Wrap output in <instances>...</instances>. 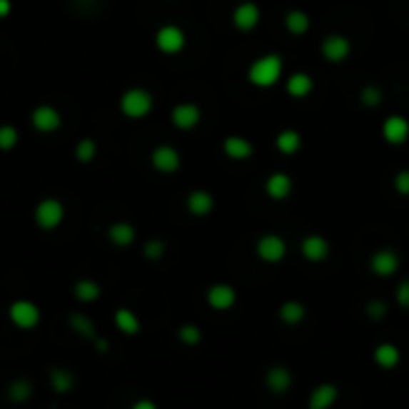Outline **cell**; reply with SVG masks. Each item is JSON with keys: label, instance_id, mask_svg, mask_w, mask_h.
Listing matches in <instances>:
<instances>
[{"label": "cell", "instance_id": "6da1fadb", "mask_svg": "<svg viewBox=\"0 0 409 409\" xmlns=\"http://www.w3.org/2000/svg\"><path fill=\"white\" fill-rule=\"evenodd\" d=\"M283 58L281 56H261L256 58L254 63L249 65V72H247V79L251 81L254 86L258 89H268L273 84H278V79L283 77Z\"/></svg>", "mask_w": 409, "mask_h": 409}, {"label": "cell", "instance_id": "7a4b0ae2", "mask_svg": "<svg viewBox=\"0 0 409 409\" xmlns=\"http://www.w3.org/2000/svg\"><path fill=\"white\" fill-rule=\"evenodd\" d=\"M153 108V96L141 86H134V89H127L120 99V111L125 118L129 120H141L151 113Z\"/></svg>", "mask_w": 409, "mask_h": 409}, {"label": "cell", "instance_id": "3957f363", "mask_svg": "<svg viewBox=\"0 0 409 409\" xmlns=\"http://www.w3.org/2000/svg\"><path fill=\"white\" fill-rule=\"evenodd\" d=\"M8 318L19 330H31L41 323V309L34 302H29V299H17V302L10 304Z\"/></svg>", "mask_w": 409, "mask_h": 409}, {"label": "cell", "instance_id": "277c9868", "mask_svg": "<svg viewBox=\"0 0 409 409\" xmlns=\"http://www.w3.org/2000/svg\"><path fill=\"white\" fill-rule=\"evenodd\" d=\"M34 221L41 230H56L65 221V206L58 199H44L34 208Z\"/></svg>", "mask_w": 409, "mask_h": 409}, {"label": "cell", "instance_id": "5b68a950", "mask_svg": "<svg viewBox=\"0 0 409 409\" xmlns=\"http://www.w3.org/2000/svg\"><path fill=\"white\" fill-rule=\"evenodd\" d=\"M256 256L261 258L263 263H281L285 256H288V242L283 240L281 235H261L256 240Z\"/></svg>", "mask_w": 409, "mask_h": 409}, {"label": "cell", "instance_id": "8992f818", "mask_svg": "<svg viewBox=\"0 0 409 409\" xmlns=\"http://www.w3.org/2000/svg\"><path fill=\"white\" fill-rule=\"evenodd\" d=\"M185 44H187L185 31L175 24H166L156 31V46H158V51L166 53V56H175V53H180L182 49H185Z\"/></svg>", "mask_w": 409, "mask_h": 409}, {"label": "cell", "instance_id": "52a82bcc", "mask_svg": "<svg viewBox=\"0 0 409 409\" xmlns=\"http://www.w3.org/2000/svg\"><path fill=\"white\" fill-rule=\"evenodd\" d=\"M369 268L378 278H393L400 271V254L395 249H376L369 258Z\"/></svg>", "mask_w": 409, "mask_h": 409}, {"label": "cell", "instance_id": "ba28073f", "mask_svg": "<svg viewBox=\"0 0 409 409\" xmlns=\"http://www.w3.org/2000/svg\"><path fill=\"white\" fill-rule=\"evenodd\" d=\"M206 302L213 311H230L237 304V290L230 283H216L206 292Z\"/></svg>", "mask_w": 409, "mask_h": 409}, {"label": "cell", "instance_id": "9c48e42d", "mask_svg": "<svg viewBox=\"0 0 409 409\" xmlns=\"http://www.w3.org/2000/svg\"><path fill=\"white\" fill-rule=\"evenodd\" d=\"M151 166L158 170V173H163V175H173V173H177V170H180L182 158H180V153H177L175 146L163 144V146H156V148H153V153H151Z\"/></svg>", "mask_w": 409, "mask_h": 409}, {"label": "cell", "instance_id": "30bf717a", "mask_svg": "<svg viewBox=\"0 0 409 409\" xmlns=\"http://www.w3.org/2000/svg\"><path fill=\"white\" fill-rule=\"evenodd\" d=\"M31 125L44 134H51L63 125V115L53 106H36L31 111Z\"/></svg>", "mask_w": 409, "mask_h": 409}, {"label": "cell", "instance_id": "8fae6325", "mask_svg": "<svg viewBox=\"0 0 409 409\" xmlns=\"http://www.w3.org/2000/svg\"><path fill=\"white\" fill-rule=\"evenodd\" d=\"M258 22H261V8H258L256 3H251V0H244V3H240V5H237V8L233 10V24H235V29L251 31V29H256Z\"/></svg>", "mask_w": 409, "mask_h": 409}, {"label": "cell", "instance_id": "7c38bea8", "mask_svg": "<svg viewBox=\"0 0 409 409\" xmlns=\"http://www.w3.org/2000/svg\"><path fill=\"white\" fill-rule=\"evenodd\" d=\"M350 51H352V44H350V39L343 36V34H330V36H325L321 44V53L328 63H345L347 56H350Z\"/></svg>", "mask_w": 409, "mask_h": 409}, {"label": "cell", "instance_id": "4fadbf2b", "mask_svg": "<svg viewBox=\"0 0 409 409\" xmlns=\"http://www.w3.org/2000/svg\"><path fill=\"white\" fill-rule=\"evenodd\" d=\"M299 249H302V256L309 263H321L330 254V242L323 235H306Z\"/></svg>", "mask_w": 409, "mask_h": 409}, {"label": "cell", "instance_id": "5bb4252c", "mask_svg": "<svg viewBox=\"0 0 409 409\" xmlns=\"http://www.w3.org/2000/svg\"><path fill=\"white\" fill-rule=\"evenodd\" d=\"M380 134H383V139L393 146L405 144V141L409 139L407 118H402V115H390V118H385L383 127H380Z\"/></svg>", "mask_w": 409, "mask_h": 409}, {"label": "cell", "instance_id": "9a60e30c", "mask_svg": "<svg viewBox=\"0 0 409 409\" xmlns=\"http://www.w3.org/2000/svg\"><path fill=\"white\" fill-rule=\"evenodd\" d=\"M340 390L335 383H318L311 388L309 400H306V409H330L338 402Z\"/></svg>", "mask_w": 409, "mask_h": 409}, {"label": "cell", "instance_id": "2e32d148", "mask_svg": "<svg viewBox=\"0 0 409 409\" xmlns=\"http://www.w3.org/2000/svg\"><path fill=\"white\" fill-rule=\"evenodd\" d=\"M371 357H373V361H376L378 369L393 371V369H398V364H400V359H402V352H400V347L395 345V343H380V345L373 347Z\"/></svg>", "mask_w": 409, "mask_h": 409}, {"label": "cell", "instance_id": "e0dca14e", "mask_svg": "<svg viewBox=\"0 0 409 409\" xmlns=\"http://www.w3.org/2000/svg\"><path fill=\"white\" fill-rule=\"evenodd\" d=\"M295 383V378H292V371L288 366H271L268 371H266V388L273 393V395H285Z\"/></svg>", "mask_w": 409, "mask_h": 409}, {"label": "cell", "instance_id": "ac0fdd59", "mask_svg": "<svg viewBox=\"0 0 409 409\" xmlns=\"http://www.w3.org/2000/svg\"><path fill=\"white\" fill-rule=\"evenodd\" d=\"M170 120H173V125L177 129H194L201 122V111H199V106H194V103H180L173 108Z\"/></svg>", "mask_w": 409, "mask_h": 409}, {"label": "cell", "instance_id": "d6986e66", "mask_svg": "<svg viewBox=\"0 0 409 409\" xmlns=\"http://www.w3.org/2000/svg\"><path fill=\"white\" fill-rule=\"evenodd\" d=\"M266 194L273 201H283L292 194V177L288 173H273L266 180Z\"/></svg>", "mask_w": 409, "mask_h": 409}, {"label": "cell", "instance_id": "ffe728a7", "mask_svg": "<svg viewBox=\"0 0 409 409\" xmlns=\"http://www.w3.org/2000/svg\"><path fill=\"white\" fill-rule=\"evenodd\" d=\"M223 153L228 156L230 161H249L254 156V146H251L249 139L244 136H228L223 141Z\"/></svg>", "mask_w": 409, "mask_h": 409}, {"label": "cell", "instance_id": "44dd1931", "mask_svg": "<svg viewBox=\"0 0 409 409\" xmlns=\"http://www.w3.org/2000/svg\"><path fill=\"white\" fill-rule=\"evenodd\" d=\"M213 208H216V199L206 189H194V192L187 196V211L196 218L208 216Z\"/></svg>", "mask_w": 409, "mask_h": 409}, {"label": "cell", "instance_id": "7402d4cb", "mask_svg": "<svg viewBox=\"0 0 409 409\" xmlns=\"http://www.w3.org/2000/svg\"><path fill=\"white\" fill-rule=\"evenodd\" d=\"M115 328H118L122 335H129V338H134V335H139L141 333V321H139V316L132 311V309H127V306H120L118 311H115Z\"/></svg>", "mask_w": 409, "mask_h": 409}, {"label": "cell", "instance_id": "603a6c76", "mask_svg": "<svg viewBox=\"0 0 409 409\" xmlns=\"http://www.w3.org/2000/svg\"><path fill=\"white\" fill-rule=\"evenodd\" d=\"M108 240H111L115 247H132L134 240H136V230L132 223H125V221H118L108 228Z\"/></svg>", "mask_w": 409, "mask_h": 409}, {"label": "cell", "instance_id": "cb8c5ba5", "mask_svg": "<svg viewBox=\"0 0 409 409\" xmlns=\"http://www.w3.org/2000/svg\"><path fill=\"white\" fill-rule=\"evenodd\" d=\"M70 328L77 333L79 338L89 340V343H96L99 328H96V323H94L91 318L86 316V313H79V311L70 313Z\"/></svg>", "mask_w": 409, "mask_h": 409}, {"label": "cell", "instance_id": "d4e9b609", "mask_svg": "<svg viewBox=\"0 0 409 409\" xmlns=\"http://www.w3.org/2000/svg\"><path fill=\"white\" fill-rule=\"evenodd\" d=\"M278 318L285 323V325H299L306 318V306L297 299H288V302L281 304L278 309Z\"/></svg>", "mask_w": 409, "mask_h": 409}, {"label": "cell", "instance_id": "484cf974", "mask_svg": "<svg viewBox=\"0 0 409 409\" xmlns=\"http://www.w3.org/2000/svg\"><path fill=\"white\" fill-rule=\"evenodd\" d=\"M49 380H51L53 390L60 393V395H67L74 385H77V378H74V373L70 369H65V366H56V369H51Z\"/></svg>", "mask_w": 409, "mask_h": 409}, {"label": "cell", "instance_id": "4316f807", "mask_svg": "<svg viewBox=\"0 0 409 409\" xmlns=\"http://www.w3.org/2000/svg\"><path fill=\"white\" fill-rule=\"evenodd\" d=\"M72 292L81 304H91L101 297V285L96 281H91V278H79V281L74 283Z\"/></svg>", "mask_w": 409, "mask_h": 409}, {"label": "cell", "instance_id": "83f0119b", "mask_svg": "<svg viewBox=\"0 0 409 409\" xmlns=\"http://www.w3.org/2000/svg\"><path fill=\"white\" fill-rule=\"evenodd\" d=\"M313 91V79L306 72H295L288 77V94L295 99H306Z\"/></svg>", "mask_w": 409, "mask_h": 409}, {"label": "cell", "instance_id": "f1b7e54d", "mask_svg": "<svg viewBox=\"0 0 409 409\" xmlns=\"http://www.w3.org/2000/svg\"><path fill=\"white\" fill-rule=\"evenodd\" d=\"M276 146L278 151L285 156H295L299 148H302V134H299L297 129H283V132L276 136Z\"/></svg>", "mask_w": 409, "mask_h": 409}, {"label": "cell", "instance_id": "f546056e", "mask_svg": "<svg viewBox=\"0 0 409 409\" xmlns=\"http://www.w3.org/2000/svg\"><path fill=\"white\" fill-rule=\"evenodd\" d=\"M285 26H288V31L295 34V36H304L311 26V19L304 10H290L288 15H285Z\"/></svg>", "mask_w": 409, "mask_h": 409}, {"label": "cell", "instance_id": "4dcf8cb0", "mask_svg": "<svg viewBox=\"0 0 409 409\" xmlns=\"http://www.w3.org/2000/svg\"><path fill=\"white\" fill-rule=\"evenodd\" d=\"M31 395H34V388L26 378H15L8 385V398H10V402H15V405H24V402H29Z\"/></svg>", "mask_w": 409, "mask_h": 409}, {"label": "cell", "instance_id": "1f68e13d", "mask_svg": "<svg viewBox=\"0 0 409 409\" xmlns=\"http://www.w3.org/2000/svg\"><path fill=\"white\" fill-rule=\"evenodd\" d=\"M177 340L187 347H196L203 340V333L196 323H182L180 328H177Z\"/></svg>", "mask_w": 409, "mask_h": 409}, {"label": "cell", "instance_id": "d6a6232c", "mask_svg": "<svg viewBox=\"0 0 409 409\" xmlns=\"http://www.w3.org/2000/svg\"><path fill=\"white\" fill-rule=\"evenodd\" d=\"M96 141L94 139H81L77 146H74V158H77L79 163H91L94 158H96Z\"/></svg>", "mask_w": 409, "mask_h": 409}, {"label": "cell", "instance_id": "836d02e7", "mask_svg": "<svg viewBox=\"0 0 409 409\" xmlns=\"http://www.w3.org/2000/svg\"><path fill=\"white\" fill-rule=\"evenodd\" d=\"M19 141L17 127L12 125H0V151H12Z\"/></svg>", "mask_w": 409, "mask_h": 409}, {"label": "cell", "instance_id": "e575fe53", "mask_svg": "<svg viewBox=\"0 0 409 409\" xmlns=\"http://www.w3.org/2000/svg\"><path fill=\"white\" fill-rule=\"evenodd\" d=\"M144 256L148 258V261H161L163 256H166V242L163 240H148L146 244H144Z\"/></svg>", "mask_w": 409, "mask_h": 409}, {"label": "cell", "instance_id": "d590c367", "mask_svg": "<svg viewBox=\"0 0 409 409\" xmlns=\"http://www.w3.org/2000/svg\"><path fill=\"white\" fill-rule=\"evenodd\" d=\"M366 313H369L371 321H383L388 316V304L383 299H371V302L366 304Z\"/></svg>", "mask_w": 409, "mask_h": 409}, {"label": "cell", "instance_id": "8d00e7d4", "mask_svg": "<svg viewBox=\"0 0 409 409\" xmlns=\"http://www.w3.org/2000/svg\"><path fill=\"white\" fill-rule=\"evenodd\" d=\"M380 101H383V94H380L378 86H364V89H361V103H364V106L376 108Z\"/></svg>", "mask_w": 409, "mask_h": 409}, {"label": "cell", "instance_id": "74e56055", "mask_svg": "<svg viewBox=\"0 0 409 409\" xmlns=\"http://www.w3.org/2000/svg\"><path fill=\"white\" fill-rule=\"evenodd\" d=\"M393 185L400 196H409V170H400V173L395 175Z\"/></svg>", "mask_w": 409, "mask_h": 409}, {"label": "cell", "instance_id": "f35d334b", "mask_svg": "<svg viewBox=\"0 0 409 409\" xmlns=\"http://www.w3.org/2000/svg\"><path fill=\"white\" fill-rule=\"evenodd\" d=\"M395 302H398V306H402V309H409V278L398 285V290H395Z\"/></svg>", "mask_w": 409, "mask_h": 409}, {"label": "cell", "instance_id": "ab89813d", "mask_svg": "<svg viewBox=\"0 0 409 409\" xmlns=\"http://www.w3.org/2000/svg\"><path fill=\"white\" fill-rule=\"evenodd\" d=\"M132 409H158V405H156L153 400H136L134 405H132Z\"/></svg>", "mask_w": 409, "mask_h": 409}, {"label": "cell", "instance_id": "60d3db41", "mask_svg": "<svg viewBox=\"0 0 409 409\" xmlns=\"http://www.w3.org/2000/svg\"><path fill=\"white\" fill-rule=\"evenodd\" d=\"M12 12V0H0V19H5Z\"/></svg>", "mask_w": 409, "mask_h": 409}]
</instances>
